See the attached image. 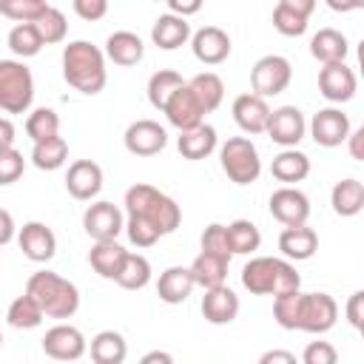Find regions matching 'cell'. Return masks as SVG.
<instances>
[{
  "instance_id": "6da1fadb",
  "label": "cell",
  "mask_w": 364,
  "mask_h": 364,
  "mask_svg": "<svg viewBox=\"0 0 364 364\" xmlns=\"http://www.w3.org/2000/svg\"><path fill=\"white\" fill-rule=\"evenodd\" d=\"M63 77L65 82L85 94L94 97L105 88L108 82V71H105V51H100L94 43L88 40H74L63 48Z\"/></svg>"
},
{
  "instance_id": "7a4b0ae2",
  "label": "cell",
  "mask_w": 364,
  "mask_h": 364,
  "mask_svg": "<svg viewBox=\"0 0 364 364\" xmlns=\"http://www.w3.org/2000/svg\"><path fill=\"white\" fill-rule=\"evenodd\" d=\"M242 284L253 296H282L301 287V276L284 259L256 256L242 267Z\"/></svg>"
},
{
  "instance_id": "3957f363",
  "label": "cell",
  "mask_w": 364,
  "mask_h": 364,
  "mask_svg": "<svg viewBox=\"0 0 364 364\" xmlns=\"http://www.w3.org/2000/svg\"><path fill=\"white\" fill-rule=\"evenodd\" d=\"M26 293H31L48 318H71L80 310V290L74 282L63 279L54 270H37L26 282Z\"/></svg>"
},
{
  "instance_id": "277c9868",
  "label": "cell",
  "mask_w": 364,
  "mask_h": 364,
  "mask_svg": "<svg viewBox=\"0 0 364 364\" xmlns=\"http://www.w3.org/2000/svg\"><path fill=\"white\" fill-rule=\"evenodd\" d=\"M125 210L148 216L159 228L162 236L173 233L179 228V222H182L179 205L168 193H162V191H156L154 185H145V182H136V185H131L125 191Z\"/></svg>"
},
{
  "instance_id": "5b68a950",
  "label": "cell",
  "mask_w": 364,
  "mask_h": 364,
  "mask_svg": "<svg viewBox=\"0 0 364 364\" xmlns=\"http://www.w3.org/2000/svg\"><path fill=\"white\" fill-rule=\"evenodd\" d=\"M34 102V77L17 60H0V108L6 114H26Z\"/></svg>"
},
{
  "instance_id": "8992f818",
  "label": "cell",
  "mask_w": 364,
  "mask_h": 364,
  "mask_svg": "<svg viewBox=\"0 0 364 364\" xmlns=\"http://www.w3.org/2000/svg\"><path fill=\"white\" fill-rule=\"evenodd\" d=\"M219 162H222V171L228 173V179L236 185H250L262 173L259 151L247 136H230L219 148Z\"/></svg>"
},
{
  "instance_id": "52a82bcc",
  "label": "cell",
  "mask_w": 364,
  "mask_h": 364,
  "mask_svg": "<svg viewBox=\"0 0 364 364\" xmlns=\"http://www.w3.org/2000/svg\"><path fill=\"white\" fill-rule=\"evenodd\" d=\"M290 77H293L290 60L282 57V54H267V57L253 63V68H250V88L259 97H276V94H282L290 85Z\"/></svg>"
},
{
  "instance_id": "ba28073f",
  "label": "cell",
  "mask_w": 364,
  "mask_h": 364,
  "mask_svg": "<svg viewBox=\"0 0 364 364\" xmlns=\"http://www.w3.org/2000/svg\"><path fill=\"white\" fill-rule=\"evenodd\" d=\"M338 318V304L327 293H304L301 296V316H299V330L304 333H327L333 330Z\"/></svg>"
},
{
  "instance_id": "9c48e42d",
  "label": "cell",
  "mask_w": 364,
  "mask_h": 364,
  "mask_svg": "<svg viewBox=\"0 0 364 364\" xmlns=\"http://www.w3.org/2000/svg\"><path fill=\"white\" fill-rule=\"evenodd\" d=\"M125 151L134 156H156L168 145V131L154 119H136L125 128Z\"/></svg>"
},
{
  "instance_id": "30bf717a",
  "label": "cell",
  "mask_w": 364,
  "mask_h": 364,
  "mask_svg": "<svg viewBox=\"0 0 364 364\" xmlns=\"http://www.w3.org/2000/svg\"><path fill=\"white\" fill-rule=\"evenodd\" d=\"M318 94L327 102H347L355 97V74L353 68L338 60V63H324L318 71Z\"/></svg>"
},
{
  "instance_id": "8fae6325",
  "label": "cell",
  "mask_w": 364,
  "mask_h": 364,
  "mask_svg": "<svg viewBox=\"0 0 364 364\" xmlns=\"http://www.w3.org/2000/svg\"><path fill=\"white\" fill-rule=\"evenodd\" d=\"M307 122L304 114L296 105H282L276 111H270V122H267V136L282 145V148H296L304 139Z\"/></svg>"
},
{
  "instance_id": "7c38bea8",
  "label": "cell",
  "mask_w": 364,
  "mask_h": 364,
  "mask_svg": "<svg viewBox=\"0 0 364 364\" xmlns=\"http://www.w3.org/2000/svg\"><path fill=\"white\" fill-rule=\"evenodd\" d=\"M267 208H270V216L276 222H282L284 228L287 225H307V216H310V199L299 188H290V185L273 191Z\"/></svg>"
},
{
  "instance_id": "4fadbf2b",
  "label": "cell",
  "mask_w": 364,
  "mask_h": 364,
  "mask_svg": "<svg viewBox=\"0 0 364 364\" xmlns=\"http://www.w3.org/2000/svg\"><path fill=\"white\" fill-rule=\"evenodd\" d=\"M43 353L54 361H77L85 355V336L71 324H57L43 336Z\"/></svg>"
},
{
  "instance_id": "5bb4252c",
  "label": "cell",
  "mask_w": 364,
  "mask_h": 364,
  "mask_svg": "<svg viewBox=\"0 0 364 364\" xmlns=\"http://www.w3.org/2000/svg\"><path fill=\"white\" fill-rule=\"evenodd\" d=\"M82 228L94 242H102V239H117L119 230H125V222L114 202H94L82 213Z\"/></svg>"
},
{
  "instance_id": "9a60e30c",
  "label": "cell",
  "mask_w": 364,
  "mask_h": 364,
  "mask_svg": "<svg viewBox=\"0 0 364 364\" xmlns=\"http://www.w3.org/2000/svg\"><path fill=\"white\" fill-rule=\"evenodd\" d=\"M165 117H168V122L176 128V131H191V128H196V125H202L205 122V108H202V102L196 100V94L191 91V85L185 82L171 100H168V105H165V111H162Z\"/></svg>"
},
{
  "instance_id": "2e32d148",
  "label": "cell",
  "mask_w": 364,
  "mask_h": 364,
  "mask_svg": "<svg viewBox=\"0 0 364 364\" xmlns=\"http://www.w3.org/2000/svg\"><path fill=\"white\" fill-rule=\"evenodd\" d=\"M310 136L321 148H336L350 136V117L341 108H321L310 119Z\"/></svg>"
},
{
  "instance_id": "e0dca14e",
  "label": "cell",
  "mask_w": 364,
  "mask_h": 364,
  "mask_svg": "<svg viewBox=\"0 0 364 364\" xmlns=\"http://www.w3.org/2000/svg\"><path fill=\"white\" fill-rule=\"evenodd\" d=\"M233 119L245 134H267V122H270V105L267 97L259 94H239L233 100Z\"/></svg>"
},
{
  "instance_id": "ac0fdd59",
  "label": "cell",
  "mask_w": 364,
  "mask_h": 364,
  "mask_svg": "<svg viewBox=\"0 0 364 364\" xmlns=\"http://www.w3.org/2000/svg\"><path fill=\"white\" fill-rule=\"evenodd\" d=\"M193 57L205 65H219L230 57V37L219 26H205L191 37Z\"/></svg>"
},
{
  "instance_id": "d6986e66",
  "label": "cell",
  "mask_w": 364,
  "mask_h": 364,
  "mask_svg": "<svg viewBox=\"0 0 364 364\" xmlns=\"http://www.w3.org/2000/svg\"><path fill=\"white\" fill-rule=\"evenodd\" d=\"M65 188L74 199L80 202H88L94 199L100 191H102V168L91 159H77L68 165V173H65Z\"/></svg>"
},
{
  "instance_id": "ffe728a7",
  "label": "cell",
  "mask_w": 364,
  "mask_h": 364,
  "mask_svg": "<svg viewBox=\"0 0 364 364\" xmlns=\"http://www.w3.org/2000/svg\"><path fill=\"white\" fill-rule=\"evenodd\" d=\"M17 242H20L23 256L31 259V262H48V259H54V253H57V236H54V230H51L48 225H43V222H26V225L20 228Z\"/></svg>"
},
{
  "instance_id": "44dd1931",
  "label": "cell",
  "mask_w": 364,
  "mask_h": 364,
  "mask_svg": "<svg viewBox=\"0 0 364 364\" xmlns=\"http://www.w3.org/2000/svg\"><path fill=\"white\" fill-rule=\"evenodd\" d=\"M191 37H193V34H191L188 17L173 14V11L159 14L156 23H154V28H151V40H154V46L162 48V51H173V48L185 46Z\"/></svg>"
},
{
  "instance_id": "7402d4cb",
  "label": "cell",
  "mask_w": 364,
  "mask_h": 364,
  "mask_svg": "<svg viewBox=\"0 0 364 364\" xmlns=\"http://www.w3.org/2000/svg\"><path fill=\"white\" fill-rule=\"evenodd\" d=\"M202 316L210 324H230L239 316V296L228 284L205 290V296H202Z\"/></svg>"
},
{
  "instance_id": "603a6c76",
  "label": "cell",
  "mask_w": 364,
  "mask_h": 364,
  "mask_svg": "<svg viewBox=\"0 0 364 364\" xmlns=\"http://www.w3.org/2000/svg\"><path fill=\"white\" fill-rule=\"evenodd\" d=\"M196 287V279H193V270L191 267H182V264H173L168 270L159 273V282H156V296L165 301V304H182Z\"/></svg>"
},
{
  "instance_id": "cb8c5ba5",
  "label": "cell",
  "mask_w": 364,
  "mask_h": 364,
  "mask_svg": "<svg viewBox=\"0 0 364 364\" xmlns=\"http://www.w3.org/2000/svg\"><path fill=\"white\" fill-rule=\"evenodd\" d=\"M279 250L287 256V259H296V262H304L310 259L316 250H318V236L313 228L307 225H287L279 236Z\"/></svg>"
},
{
  "instance_id": "d4e9b609",
  "label": "cell",
  "mask_w": 364,
  "mask_h": 364,
  "mask_svg": "<svg viewBox=\"0 0 364 364\" xmlns=\"http://www.w3.org/2000/svg\"><path fill=\"white\" fill-rule=\"evenodd\" d=\"M125 256H128V250L122 245H117V239H102V242H94V247L88 250V264L102 279H114L117 282Z\"/></svg>"
},
{
  "instance_id": "484cf974",
  "label": "cell",
  "mask_w": 364,
  "mask_h": 364,
  "mask_svg": "<svg viewBox=\"0 0 364 364\" xmlns=\"http://www.w3.org/2000/svg\"><path fill=\"white\" fill-rule=\"evenodd\" d=\"M176 148H179V154L185 159H193V162L205 159V156H210L216 151V128L202 122V125H196L191 131H179Z\"/></svg>"
},
{
  "instance_id": "4316f807",
  "label": "cell",
  "mask_w": 364,
  "mask_h": 364,
  "mask_svg": "<svg viewBox=\"0 0 364 364\" xmlns=\"http://www.w3.org/2000/svg\"><path fill=\"white\" fill-rule=\"evenodd\" d=\"M105 57L117 65H136L145 57V46L134 31H114L105 40Z\"/></svg>"
},
{
  "instance_id": "83f0119b",
  "label": "cell",
  "mask_w": 364,
  "mask_h": 364,
  "mask_svg": "<svg viewBox=\"0 0 364 364\" xmlns=\"http://www.w3.org/2000/svg\"><path fill=\"white\" fill-rule=\"evenodd\" d=\"M228 264H230V259H228V256H222V253H210V250H202V253L193 259L191 270H193L196 284H199V287H205V290H210V287L225 284V279H228Z\"/></svg>"
},
{
  "instance_id": "f1b7e54d",
  "label": "cell",
  "mask_w": 364,
  "mask_h": 364,
  "mask_svg": "<svg viewBox=\"0 0 364 364\" xmlns=\"http://www.w3.org/2000/svg\"><path fill=\"white\" fill-rule=\"evenodd\" d=\"M270 173H273V179H279V182H284V185L301 182V179H307V173H310V159H307V154H301V151H296V148H284L282 154L273 156Z\"/></svg>"
},
{
  "instance_id": "f546056e",
  "label": "cell",
  "mask_w": 364,
  "mask_h": 364,
  "mask_svg": "<svg viewBox=\"0 0 364 364\" xmlns=\"http://www.w3.org/2000/svg\"><path fill=\"white\" fill-rule=\"evenodd\" d=\"M347 37L336 28H318L310 37V54L324 65V63H338L347 57Z\"/></svg>"
},
{
  "instance_id": "4dcf8cb0",
  "label": "cell",
  "mask_w": 364,
  "mask_h": 364,
  "mask_svg": "<svg viewBox=\"0 0 364 364\" xmlns=\"http://www.w3.org/2000/svg\"><path fill=\"white\" fill-rule=\"evenodd\" d=\"M330 205L338 216H358L364 210V185L358 179H341L330 191Z\"/></svg>"
},
{
  "instance_id": "1f68e13d",
  "label": "cell",
  "mask_w": 364,
  "mask_h": 364,
  "mask_svg": "<svg viewBox=\"0 0 364 364\" xmlns=\"http://www.w3.org/2000/svg\"><path fill=\"white\" fill-rule=\"evenodd\" d=\"M43 318H46V310L40 307V301H37L31 293L17 296V299L9 304V313H6V321H9V327H14V330H34V327H40Z\"/></svg>"
},
{
  "instance_id": "d6a6232c",
  "label": "cell",
  "mask_w": 364,
  "mask_h": 364,
  "mask_svg": "<svg viewBox=\"0 0 364 364\" xmlns=\"http://www.w3.org/2000/svg\"><path fill=\"white\" fill-rule=\"evenodd\" d=\"M128 355V344L122 333L117 330H102L91 338V358L97 364H122Z\"/></svg>"
},
{
  "instance_id": "836d02e7",
  "label": "cell",
  "mask_w": 364,
  "mask_h": 364,
  "mask_svg": "<svg viewBox=\"0 0 364 364\" xmlns=\"http://www.w3.org/2000/svg\"><path fill=\"white\" fill-rule=\"evenodd\" d=\"M182 85H185V80H182L179 71H173V68H159V71L151 74V80H148V102H151L156 111H165L168 100H171Z\"/></svg>"
},
{
  "instance_id": "e575fe53",
  "label": "cell",
  "mask_w": 364,
  "mask_h": 364,
  "mask_svg": "<svg viewBox=\"0 0 364 364\" xmlns=\"http://www.w3.org/2000/svg\"><path fill=\"white\" fill-rule=\"evenodd\" d=\"M65 159H68V142L60 134L48 136V139H40L31 148V162L40 171H57V168L65 165Z\"/></svg>"
},
{
  "instance_id": "d590c367",
  "label": "cell",
  "mask_w": 364,
  "mask_h": 364,
  "mask_svg": "<svg viewBox=\"0 0 364 364\" xmlns=\"http://www.w3.org/2000/svg\"><path fill=\"white\" fill-rule=\"evenodd\" d=\"M188 85H191V91L196 94V100L202 102V108H205L208 114H210V111H216V108L222 105L225 82H222V77H219V74H213V71H202V74L191 77V80H188Z\"/></svg>"
},
{
  "instance_id": "8d00e7d4",
  "label": "cell",
  "mask_w": 364,
  "mask_h": 364,
  "mask_svg": "<svg viewBox=\"0 0 364 364\" xmlns=\"http://www.w3.org/2000/svg\"><path fill=\"white\" fill-rule=\"evenodd\" d=\"M6 43H9L11 54H17V57H23V60L40 54V48L46 46V40H43V34L37 31L34 23H17V26L9 31Z\"/></svg>"
},
{
  "instance_id": "74e56055",
  "label": "cell",
  "mask_w": 364,
  "mask_h": 364,
  "mask_svg": "<svg viewBox=\"0 0 364 364\" xmlns=\"http://www.w3.org/2000/svg\"><path fill=\"white\" fill-rule=\"evenodd\" d=\"M148 282H151V262L142 253H128L119 267L117 284L125 290H142Z\"/></svg>"
},
{
  "instance_id": "f35d334b",
  "label": "cell",
  "mask_w": 364,
  "mask_h": 364,
  "mask_svg": "<svg viewBox=\"0 0 364 364\" xmlns=\"http://www.w3.org/2000/svg\"><path fill=\"white\" fill-rule=\"evenodd\" d=\"M301 290H290L282 296H273V318L284 330H299V316H301Z\"/></svg>"
},
{
  "instance_id": "ab89813d",
  "label": "cell",
  "mask_w": 364,
  "mask_h": 364,
  "mask_svg": "<svg viewBox=\"0 0 364 364\" xmlns=\"http://www.w3.org/2000/svg\"><path fill=\"white\" fill-rule=\"evenodd\" d=\"M228 233H230V247H233V253H239V256L253 253V250H259V245H262V233H259V228H256L250 219H236V222H230V225H228Z\"/></svg>"
},
{
  "instance_id": "60d3db41",
  "label": "cell",
  "mask_w": 364,
  "mask_h": 364,
  "mask_svg": "<svg viewBox=\"0 0 364 364\" xmlns=\"http://www.w3.org/2000/svg\"><path fill=\"white\" fill-rule=\"evenodd\" d=\"M48 9L46 0H0V14L17 23H37Z\"/></svg>"
},
{
  "instance_id": "b9f144b4",
  "label": "cell",
  "mask_w": 364,
  "mask_h": 364,
  "mask_svg": "<svg viewBox=\"0 0 364 364\" xmlns=\"http://www.w3.org/2000/svg\"><path fill=\"white\" fill-rule=\"evenodd\" d=\"M26 134L31 136V142H40V139H48V136H57L60 134V117L54 108H34L26 119Z\"/></svg>"
},
{
  "instance_id": "7bdbcfd3",
  "label": "cell",
  "mask_w": 364,
  "mask_h": 364,
  "mask_svg": "<svg viewBox=\"0 0 364 364\" xmlns=\"http://www.w3.org/2000/svg\"><path fill=\"white\" fill-rule=\"evenodd\" d=\"M125 233L131 239V245L136 247H151L162 239L159 228L148 219V216H139V213H128V222H125Z\"/></svg>"
},
{
  "instance_id": "ee69618b",
  "label": "cell",
  "mask_w": 364,
  "mask_h": 364,
  "mask_svg": "<svg viewBox=\"0 0 364 364\" xmlns=\"http://www.w3.org/2000/svg\"><path fill=\"white\" fill-rule=\"evenodd\" d=\"M307 20L310 17H304V14H299V11L287 9V6L276 3V9H273V28L279 34H284V37H301L307 31Z\"/></svg>"
},
{
  "instance_id": "f6af8a7d",
  "label": "cell",
  "mask_w": 364,
  "mask_h": 364,
  "mask_svg": "<svg viewBox=\"0 0 364 364\" xmlns=\"http://www.w3.org/2000/svg\"><path fill=\"white\" fill-rule=\"evenodd\" d=\"M37 31L43 34V40H46V46H54V43H63L65 40V31H68V23H65V14L60 11V9H48L37 23Z\"/></svg>"
},
{
  "instance_id": "bcb514c9",
  "label": "cell",
  "mask_w": 364,
  "mask_h": 364,
  "mask_svg": "<svg viewBox=\"0 0 364 364\" xmlns=\"http://www.w3.org/2000/svg\"><path fill=\"white\" fill-rule=\"evenodd\" d=\"M202 250H210V253H222V256H233V247H230V233H228V225H219V222H213V225H208L205 230H202Z\"/></svg>"
},
{
  "instance_id": "7dc6e473",
  "label": "cell",
  "mask_w": 364,
  "mask_h": 364,
  "mask_svg": "<svg viewBox=\"0 0 364 364\" xmlns=\"http://www.w3.org/2000/svg\"><path fill=\"white\" fill-rule=\"evenodd\" d=\"M26 171V159L20 151L14 148H0V185H11L23 176Z\"/></svg>"
},
{
  "instance_id": "c3c4849f",
  "label": "cell",
  "mask_w": 364,
  "mask_h": 364,
  "mask_svg": "<svg viewBox=\"0 0 364 364\" xmlns=\"http://www.w3.org/2000/svg\"><path fill=\"white\" fill-rule=\"evenodd\" d=\"M301 361L304 364H336L338 361V353L330 341H310L301 353Z\"/></svg>"
},
{
  "instance_id": "681fc988",
  "label": "cell",
  "mask_w": 364,
  "mask_h": 364,
  "mask_svg": "<svg viewBox=\"0 0 364 364\" xmlns=\"http://www.w3.org/2000/svg\"><path fill=\"white\" fill-rule=\"evenodd\" d=\"M71 6H74V11H77V17H82V20H88V23L102 20L105 11H108V0H71Z\"/></svg>"
},
{
  "instance_id": "f907efd6",
  "label": "cell",
  "mask_w": 364,
  "mask_h": 364,
  "mask_svg": "<svg viewBox=\"0 0 364 364\" xmlns=\"http://www.w3.org/2000/svg\"><path fill=\"white\" fill-rule=\"evenodd\" d=\"M344 316H347V321L358 330L361 324H364V290H355L350 299H347V307H344Z\"/></svg>"
},
{
  "instance_id": "816d5d0a",
  "label": "cell",
  "mask_w": 364,
  "mask_h": 364,
  "mask_svg": "<svg viewBox=\"0 0 364 364\" xmlns=\"http://www.w3.org/2000/svg\"><path fill=\"white\" fill-rule=\"evenodd\" d=\"M347 151H350V156H353V159L364 162V125H361V128H355V131L347 136Z\"/></svg>"
},
{
  "instance_id": "f5cc1de1",
  "label": "cell",
  "mask_w": 364,
  "mask_h": 364,
  "mask_svg": "<svg viewBox=\"0 0 364 364\" xmlns=\"http://www.w3.org/2000/svg\"><path fill=\"white\" fill-rule=\"evenodd\" d=\"M165 3H168V9H171L173 14L191 17V14H196V11L202 9V3H205V0H165Z\"/></svg>"
},
{
  "instance_id": "db71d44e",
  "label": "cell",
  "mask_w": 364,
  "mask_h": 364,
  "mask_svg": "<svg viewBox=\"0 0 364 364\" xmlns=\"http://www.w3.org/2000/svg\"><path fill=\"white\" fill-rule=\"evenodd\" d=\"M0 148H14V125L9 117L0 119Z\"/></svg>"
},
{
  "instance_id": "11a10c76",
  "label": "cell",
  "mask_w": 364,
  "mask_h": 364,
  "mask_svg": "<svg viewBox=\"0 0 364 364\" xmlns=\"http://www.w3.org/2000/svg\"><path fill=\"white\" fill-rule=\"evenodd\" d=\"M259 361H262V364H273V361H282V364H296V355H293V353H287V350H270V353H264Z\"/></svg>"
},
{
  "instance_id": "9f6ffc18",
  "label": "cell",
  "mask_w": 364,
  "mask_h": 364,
  "mask_svg": "<svg viewBox=\"0 0 364 364\" xmlns=\"http://www.w3.org/2000/svg\"><path fill=\"white\" fill-rule=\"evenodd\" d=\"M279 6H287V9H293V11L304 14V17H310L313 9H316V0H279Z\"/></svg>"
},
{
  "instance_id": "6f0895ef",
  "label": "cell",
  "mask_w": 364,
  "mask_h": 364,
  "mask_svg": "<svg viewBox=\"0 0 364 364\" xmlns=\"http://www.w3.org/2000/svg\"><path fill=\"white\" fill-rule=\"evenodd\" d=\"M0 219H3L0 245H9V242H11V236H14V222H11V213H9V210H3V213H0Z\"/></svg>"
},
{
  "instance_id": "680465c9",
  "label": "cell",
  "mask_w": 364,
  "mask_h": 364,
  "mask_svg": "<svg viewBox=\"0 0 364 364\" xmlns=\"http://www.w3.org/2000/svg\"><path fill=\"white\" fill-rule=\"evenodd\" d=\"M156 361H159V364H171L173 355H171V353H162V350H154V353H145V355H142V364H156Z\"/></svg>"
},
{
  "instance_id": "91938a15",
  "label": "cell",
  "mask_w": 364,
  "mask_h": 364,
  "mask_svg": "<svg viewBox=\"0 0 364 364\" xmlns=\"http://www.w3.org/2000/svg\"><path fill=\"white\" fill-rule=\"evenodd\" d=\"M333 11H338V14H347V11H353L355 9V3L353 0H324Z\"/></svg>"
},
{
  "instance_id": "94428289",
  "label": "cell",
  "mask_w": 364,
  "mask_h": 364,
  "mask_svg": "<svg viewBox=\"0 0 364 364\" xmlns=\"http://www.w3.org/2000/svg\"><path fill=\"white\" fill-rule=\"evenodd\" d=\"M355 57H358V68H361V77H364V37H361V43L355 48Z\"/></svg>"
},
{
  "instance_id": "6125c7cd",
  "label": "cell",
  "mask_w": 364,
  "mask_h": 364,
  "mask_svg": "<svg viewBox=\"0 0 364 364\" xmlns=\"http://www.w3.org/2000/svg\"><path fill=\"white\" fill-rule=\"evenodd\" d=\"M355 3V9H364V0H353Z\"/></svg>"
},
{
  "instance_id": "be15d7a7",
  "label": "cell",
  "mask_w": 364,
  "mask_h": 364,
  "mask_svg": "<svg viewBox=\"0 0 364 364\" xmlns=\"http://www.w3.org/2000/svg\"><path fill=\"white\" fill-rule=\"evenodd\" d=\"M358 333H361V338H364V324H361V327H358Z\"/></svg>"
}]
</instances>
